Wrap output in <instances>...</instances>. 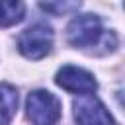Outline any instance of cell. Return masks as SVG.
Listing matches in <instances>:
<instances>
[{"label":"cell","instance_id":"6da1fadb","mask_svg":"<svg viewBox=\"0 0 125 125\" xmlns=\"http://www.w3.org/2000/svg\"><path fill=\"white\" fill-rule=\"evenodd\" d=\"M66 41L92 55H107L117 49V35L105 31L96 14H80L72 18L66 27Z\"/></svg>","mask_w":125,"mask_h":125},{"label":"cell","instance_id":"ba28073f","mask_svg":"<svg viewBox=\"0 0 125 125\" xmlns=\"http://www.w3.org/2000/svg\"><path fill=\"white\" fill-rule=\"evenodd\" d=\"M39 8L51 16H66L78 12L82 0H37Z\"/></svg>","mask_w":125,"mask_h":125},{"label":"cell","instance_id":"52a82bcc","mask_svg":"<svg viewBox=\"0 0 125 125\" xmlns=\"http://www.w3.org/2000/svg\"><path fill=\"white\" fill-rule=\"evenodd\" d=\"M25 16L23 0H0V27H12Z\"/></svg>","mask_w":125,"mask_h":125},{"label":"cell","instance_id":"8992f818","mask_svg":"<svg viewBox=\"0 0 125 125\" xmlns=\"http://www.w3.org/2000/svg\"><path fill=\"white\" fill-rule=\"evenodd\" d=\"M18 109V90L12 84L0 82V125H8Z\"/></svg>","mask_w":125,"mask_h":125},{"label":"cell","instance_id":"3957f363","mask_svg":"<svg viewBox=\"0 0 125 125\" xmlns=\"http://www.w3.org/2000/svg\"><path fill=\"white\" fill-rule=\"evenodd\" d=\"M25 111L33 125H55L61 119V102L49 90H33L27 96Z\"/></svg>","mask_w":125,"mask_h":125},{"label":"cell","instance_id":"5b68a950","mask_svg":"<svg viewBox=\"0 0 125 125\" xmlns=\"http://www.w3.org/2000/svg\"><path fill=\"white\" fill-rule=\"evenodd\" d=\"M55 82L66 90V92H72V94H94L98 90V82L94 78L92 72L80 68V66H72V64H66L62 66L57 76H55Z\"/></svg>","mask_w":125,"mask_h":125},{"label":"cell","instance_id":"7a4b0ae2","mask_svg":"<svg viewBox=\"0 0 125 125\" xmlns=\"http://www.w3.org/2000/svg\"><path fill=\"white\" fill-rule=\"evenodd\" d=\"M53 47V29L45 21H37L21 31L18 37V49L25 59L39 61L49 55Z\"/></svg>","mask_w":125,"mask_h":125},{"label":"cell","instance_id":"277c9868","mask_svg":"<svg viewBox=\"0 0 125 125\" xmlns=\"http://www.w3.org/2000/svg\"><path fill=\"white\" fill-rule=\"evenodd\" d=\"M72 111L76 125H117L107 107L94 94L78 96L72 104Z\"/></svg>","mask_w":125,"mask_h":125}]
</instances>
